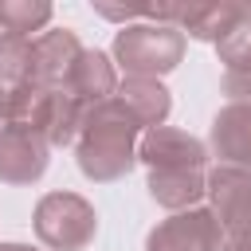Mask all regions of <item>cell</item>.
Here are the masks:
<instances>
[{
  "label": "cell",
  "instance_id": "cell-1",
  "mask_svg": "<svg viewBox=\"0 0 251 251\" xmlns=\"http://www.w3.org/2000/svg\"><path fill=\"white\" fill-rule=\"evenodd\" d=\"M137 137H141V126L126 114L118 98L90 106L75 137V157H78L82 176L98 184L122 180L137 165Z\"/></svg>",
  "mask_w": 251,
  "mask_h": 251
},
{
  "label": "cell",
  "instance_id": "cell-2",
  "mask_svg": "<svg viewBox=\"0 0 251 251\" xmlns=\"http://www.w3.org/2000/svg\"><path fill=\"white\" fill-rule=\"evenodd\" d=\"M184 59V35L169 24H129L114 35V63L126 78H161Z\"/></svg>",
  "mask_w": 251,
  "mask_h": 251
},
{
  "label": "cell",
  "instance_id": "cell-3",
  "mask_svg": "<svg viewBox=\"0 0 251 251\" xmlns=\"http://www.w3.org/2000/svg\"><path fill=\"white\" fill-rule=\"evenodd\" d=\"M31 224H35L39 243L51 247V251H82L98 235L94 204L86 196H78V192H47V196H39V204L31 212Z\"/></svg>",
  "mask_w": 251,
  "mask_h": 251
},
{
  "label": "cell",
  "instance_id": "cell-4",
  "mask_svg": "<svg viewBox=\"0 0 251 251\" xmlns=\"http://www.w3.org/2000/svg\"><path fill=\"white\" fill-rule=\"evenodd\" d=\"M208 184V200H212V216L220 220L227 239H251V173L247 169H231V165H216L204 173Z\"/></svg>",
  "mask_w": 251,
  "mask_h": 251
},
{
  "label": "cell",
  "instance_id": "cell-5",
  "mask_svg": "<svg viewBox=\"0 0 251 251\" xmlns=\"http://www.w3.org/2000/svg\"><path fill=\"white\" fill-rule=\"evenodd\" d=\"M220 243H224L220 220L208 208H184L149 231L145 251H220Z\"/></svg>",
  "mask_w": 251,
  "mask_h": 251
},
{
  "label": "cell",
  "instance_id": "cell-6",
  "mask_svg": "<svg viewBox=\"0 0 251 251\" xmlns=\"http://www.w3.org/2000/svg\"><path fill=\"white\" fill-rule=\"evenodd\" d=\"M137 161L153 169H204L208 145L176 126H153L137 137Z\"/></svg>",
  "mask_w": 251,
  "mask_h": 251
},
{
  "label": "cell",
  "instance_id": "cell-7",
  "mask_svg": "<svg viewBox=\"0 0 251 251\" xmlns=\"http://www.w3.org/2000/svg\"><path fill=\"white\" fill-rule=\"evenodd\" d=\"M78 55H82V43L71 27H55V31L35 35L31 39V75H27V82H35L43 90H63Z\"/></svg>",
  "mask_w": 251,
  "mask_h": 251
},
{
  "label": "cell",
  "instance_id": "cell-8",
  "mask_svg": "<svg viewBox=\"0 0 251 251\" xmlns=\"http://www.w3.org/2000/svg\"><path fill=\"white\" fill-rule=\"evenodd\" d=\"M51 145L24 126H4L0 129V180L4 184H35L47 173Z\"/></svg>",
  "mask_w": 251,
  "mask_h": 251
},
{
  "label": "cell",
  "instance_id": "cell-9",
  "mask_svg": "<svg viewBox=\"0 0 251 251\" xmlns=\"http://www.w3.org/2000/svg\"><path fill=\"white\" fill-rule=\"evenodd\" d=\"M247 16H251V4H243V0H180L176 31L192 35L200 43H220Z\"/></svg>",
  "mask_w": 251,
  "mask_h": 251
},
{
  "label": "cell",
  "instance_id": "cell-10",
  "mask_svg": "<svg viewBox=\"0 0 251 251\" xmlns=\"http://www.w3.org/2000/svg\"><path fill=\"white\" fill-rule=\"evenodd\" d=\"M208 145L216 153V165H231V169L251 173V106L247 102H227L212 118Z\"/></svg>",
  "mask_w": 251,
  "mask_h": 251
},
{
  "label": "cell",
  "instance_id": "cell-11",
  "mask_svg": "<svg viewBox=\"0 0 251 251\" xmlns=\"http://www.w3.org/2000/svg\"><path fill=\"white\" fill-rule=\"evenodd\" d=\"M63 90H71L82 106H98V102L114 98V90H118L114 59H110L106 51H90V47H82V55H78V63L71 67V78H67Z\"/></svg>",
  "mask_w": 251,
  "mask_h": 251
},
{
  "label": "cell",
  "instance_id": "cell-12",
  "mask_svg": "<svg viewBox=\"0 0 251 251\" xmlns=\"http://www.w3.org/2000/svg\"><path fill=\"white\" fill-rule=\"evenodd\" d=\"M114 98L126 106V114L141 126V129H153V126H165L169 110H173V98H169V86L161 78H122Z\"/></svg>",
  "mask_w": 251,
  "mask_h": 251
},
{
  "label": "cell",
  "instance_id": "cell-13",
  "mask_svg": "<svg viewBox=\"0 0 251 251\" xmlns=\"http://www.w3.org/2000/svg\"><path fill=\"white\" fill-rule=\"evenodd\" d=\"M204 192H208L204 169H153L149 173V196L169 212L200 208Z\"/></svg>",
  "mask_w": 251,
  "mask_h": 251
},
{
  "label": "cell",
  "instance_id": "cell-14",
  "mask_svg": "<svg viewBox=\"0 0 251 251\" xmlns=\"http://www.w3.org/2000/svg\"><path fill=\"white\" fill-rule=\"evenodd\" d=\"M90 106H82L71 90H51L47 94V106H43V118H39V137L47 145H71L82 129V118H86Z\"/></svg>",
  "mask_w": 251,
  "mask_h": 251
},
{
  "label": "cell",
  "instance_id": "cell-15",
  "mask_svg": "<svg viewBox=\"0 0 251 251\" xmlns=\"http://www.w3.org/2000/svg\"><path fill=\"white\" fill-rule=\"evenodd\" d=\"M51 16H55V8L47 0H0V27H4V35L31 39V31L47 27Z\"/></svg>",
  "mask_w": 251,
  "mask_h": 251
},
{
  "label": "cell",
  "instance_id": "cell-16",
  "mask_svg": "<svg viewBox=\"0 0 251 251\" xmlns=\"http://www.w3.org/2000/svg\"><path fill=\"white\" fill-rule=\"evenodd\" d=\"M27 75H31V39L0 31V82L12 90L27 82Z\"/></svg>",
  "mask_w": 251,
  "mask_h": 251
},
{
  "label": "cell",
  "instance_id": "cell-17",
  "mask_svg": "<svg viewBox=\"0 0 251 251\" xmlns=\"http://www.w3.org/2000/svg\"><path fill=\"white\" fill-rule=\"evenodd\" d=\"M220 251H251V239H224Z\"/></svg>",
  "mask_w": 251,
  "mask_h": 251
},
{
  "label": "cell",
  "instance_id": "cell-18",
  "mask_svg": "<svg viewBox=\"0 0 251 251\" xmlns=\"http://www.w3.org/2000/svg\"><path fill=\"white\" fill-rule=\"evenodd\" d=\"M8 126V86L0 82V129Z\"/></svg>",
  "mask_w": 251,
  "mask_h": 251
},
{
  "label": "cell",
  "instance_id": "cell-19",
  "mask_svg": "<svg viewBox=\"0 0 251 251\" xmlns=\"http://www.w3.org/2000/svg\"><path fill=\"white\" fill-rule=\"evenodd\" d=\"M0 251H39V247H31V243H0Z\"/></svg>",
  "mask_w": 251,
  "mask_h": 251
}]
</instances>
